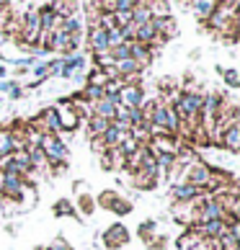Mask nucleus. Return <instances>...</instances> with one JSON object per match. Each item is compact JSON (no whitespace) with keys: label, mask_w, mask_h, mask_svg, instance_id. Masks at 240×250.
<instances>
[{"label":"nucleus","mask_w":240,"mask_h":250,"mask_svg":"<svg viewBox=\"0 0 240 250\" xmlns=\"http://www.w3.org/2000/svg\"><path fill=\"white\" fill-rule=\"evenodd\" d=\"M86 44H88L90 54L109 52V42H106V31H104V29H90V31H86Z\"/></svg>","instance_id":"10"},{"label":"nucleus","mask_w":240,"mask_h":250,"mask_svg":"<svg viewBox=\"0 0 240 250\" xmlns=\"http://www.w3.org/2000/svg\"><path fill=\"white\" fill-rule=\"evenodd\" d=\"M219 147L227 150L230 155H238L240 152V126L238 124L227 126L225 132H222V142H219Z\"/></svg>","instance_id":"11"},{"label":"nucleus","mask_w":240,"mask_h":250,"mask_svg":"<svg viewBox=\"0 0 240 250\" xmlns=\"http://www.w3.org/2000/svg\"><path fill=\"white\" fill-rule=\"evenodd\" d=\"M54 217H60V219H67V217H75L78 211H75V204H70V199H60V201H54Z\"/></svg>","instance_id":"20"},{"label":"nucleus","mask_w":240,"mask_h":250,"mask_svg":"<svg viewBox=\"0 0 240 250\" xmlns=\"http://www.w3.org/2000/svg\"><path fill=\"white\" fill-rule=\"evenodd\" d=\"M8 88H11V80H0V96L8 93Z\"/></svg>","instance_id":"29"},{"label":"nucleus","mask_w":240,"mask_h":250,"mask_svg":"<svg viewBox=\"0 0 240 250\" xmlns=\"http://www.w3.org/2000/svg\"><path fill=\"white\" fill-rule=\"evenodd\" d=\"M75 211H80L83 217H90L96 211V199L90 196V193H80L78 204H75Z\"/></svg>","instance_id":"21"},{"label":"nucleus","mask_w":240,"mask_h":250,"mask_svg":"<svg viewBox=\"0 0 240 250\" xmlns=\"http://www.w3.org/2000/svg\"><path fill=\"white\" fill-rule=\"evenodd\" d=\"M199 243H204V240H201V237L196 235V229H194V227H189L186 232H183V235L176 240L178 250H194V248H196Z\"/></svg>","instance_id":"17"},{"label":"nucleus","mask_w":240,"mask_h":250,"mask_svg":"<svg viewBox=\"0 0 240 250\" xmlns=\"http://www.w3.org/2000/svg\"><path fill=\"white\" fill-rule=\"evenodd\" d=\"M42 250H44V248H42Z\"/></svg>","instance_id":"33"},{"label":"nucleus","mask_w":240,"mask_h":250,"mask_svg":"<svg viewBox=\"0 0 240 250\" xmlns=\"http://www.w3.org/2000/svg\"><path fill=\"white\" fill-rule=\"evenodd\" d=\"M129 178H132L129 183H132L134 188H140V191H153L155 186H158V178H155V175H147L145 170H134Z\"/></svg>","instance_id":"13"},{"label":"nucleus","mask_w":240,"mask_h":250,"mask_svg":"<svg viewBox=\"0 0 240 250\" xmlns=\"http://www.w3.org/2000/svg\"><path fill=\"white\" fill-rule=\"evenodd\" d=\"M67 250H72V248H67Z\"/></svg>","instance_id":"32"},{"label":"nucleus","mask_w":240,"mask_h":250,"mask_svg":"<svg viewBox=\"0 0 240 250\" xmlns=\"http://www.w3.org/2000/svg\"><path fill=\"white\" fill-rule=\"evenodd\" d=\"M42 152H44L49 165H62V163L67 165L70 150H67V142L60 134H44L42 137Z\"/></svg>","instance_id":"1"},{"label":"nucleus","mask_w":240,"mask_h":250,"mask_svg":"<svg viewBox=\"0 0 240 250\" xmlns=\"http://www.w3.org/2000/svg\"><path fill=\"white\" fill-rule=\"evenodd\" d=\"M201 193L196 186H191V183H176V186H171V199L173 204H194L201 199Z\"/></svg>","instance_id":"4"},{"label":"nucleus","mask_w":240,"mask_h":250,"mask_svg":"<svg viewBox=\"0 0 240 250\" xmlns=\"http://www.w3.org/2000/svg\"><path fill=\"white\" fill-rule=\"evenodd\" d=\"M145 104V90L140 83H124L119 90V106L124 108H140Z\"/></svg>","instance_id":"2"},{"label":"nucleus","mask_w":240,"mask_h":250,"mask_svg":"<svg viewBox=\"0 0 240 250\" xmlns=\"http://www.w3.org/2000/svg\"><path fill=\"white\" fill-rule=\"evenodd\" d=\"M222 75V80L227 83V88H240V72L235 67H230V70H222L219 72Z\"/></svg>","instance_id":"23"},{"label":"nucleus","mask_w":240,"mask_h":250,"mask_svg":"<svg viewBox=\"0 0 240 250\" xmlns=\"http://www.w3.org/2000/svg\"><path fill=\"white\" fill-rule=\"evenodd\" d=\"M189 8L194 11V16H196L201 23H207V21H209V16L215 13L217 3H212V0H196V3H189Z\"/></svg>","instance_id":"16"},{"label":"nucleus","mask_w":240,"mask_h":250,"mask_svg":"<svg viewBox=\"0 0 240 250\" xmlns=\"http://www.w3.org/2000/svg\"><path fill=\"white\" fill-rule=\"evenodd\" d=\"M122 201H124V196L119 191H101L98 193V199H96V204L98 207H104V209H109V211H116L119 207H122Z\"/></svg>","instance_id":"12"},{"label":"nucleus","mask_w":240,"mask_h":250,"mask_svg":"<svg viewBox=\"0 0 240 250\" xmlns=\"http://www.w3.org/2000/svg\"><path fill=\"white\" fill-rule=\"evenodd\" d=\"M57 114H60V132H75V129L83 124L75 111L67 106V101H62V106L57 108Z\"/></svg>","instance_id":"6"},{"label":"nucleus","mask_w":240,"mask_h":250,"mask_svg":"<svg viewBox=\"0 0 240 250\" xmlns=\"http://www.w3.org/2000/svg\"><path fill=\"white\" fill-rule=\"evenodd\" d=\"M90 116L106 119V122L111 124V122H114V116H116V106H111L106 98H101L98 104H90Z\"/></svg>","instance_id":"14"},{"label":"nucleus","mask_w":240,"mask_h":250,"mask_svg":"<svg viewBox=\"0 0 240 250\" xmlns=\"http://www.w3.org/2000/svg\"><path fill=\"white\" fill-rule=\"evenodd\" d=\"M8 98H11V101L23 98V85H18L16 80H11V88H8Z\"/></svg>","instance_id":"27"},{"label":"nucleus","mask_w":240,"mask_h":250,"mask_svg":"<svg viewBox=\"0 0 240 250\" xmlns=\"http://www.w3.org/2000/svg\"><path fill=\"white\" fill-rule=\"evenodd\" d=\"M194 229H196V235H199L201 240H217V237H222V235H225L227 225H225L222 219H215V222H204V225H196Z\"/></svg>","instance_id":"9"},{"label":"nucleus","mask_w":240,"mask_h":250,"mask_svg":"<svg viewBox=\"0 0 240 250\" xmlns=\"http://www.w3.org/2000/svg\"><path fill=\"white\" fill-rule=\"evenodd\" d=\"M155 29H153V23H145V26H137V36H134V42L137 44H147V47H150V44L155 42Z\"/></svg>","instance_id":"22"},{"label":"nucleus","mask_w":240,"mask_h":250,"mask_svg":"<svg viewBox=\"0 0 240 250\" xmlns=\"http://www.w3.org/2000/svg\"><path fill=\"white\" fill-rule=\"evenodd\" d=\"M5 75H8V70L3 67V64H0V80H5Z\"/></svg>","instance_id":"30"},{"label":"nucleus","mask_w":240,"mask_h":250,"mask_svg":"<svg viewBox=\"0 0 240 250\" xmlns=\"http://www.w3.org/2000/svg\"><path fill=\"white\" fill-rule=\"evenodd\" d=\"M16 150H23V145H18L13 140V134H11V129H8V126L0 129V157H8Z\"/></svg>","instance_id":"15"},{"label":"nucleus","mask_w":240,"mask_h":250,"mask_svg":"<svg viewBox=\"0 0 240 250\" xmlns=\"http://www.w3.org/2000/svg\"><path fill=\"white\" fill-rule=\"evenodd\" d=\"M109 54H111V60H114V62L127 60V57H129V42L119 44V47H114V49H109Z\"/></svg>","instance_id":"24"},{"label":"nucleus","mask_w":240,"mask_h":250,"mask_svg":"<svg viewBox=\"0 0 240 250\" xmlns=\"http://www.w3.org/2000/svg\"><path fill=\"white\" fill-rule=\"evenodd\" d=\"M137 235H140L145 243L153 245V240L158 237V219H147V222H142V225L137 227Z\"/></svg>","instance_id":"19"},{"label":"nucleus","mask_w":240,"mask_h":250,"mask_svg":"<svg viewBox=\"0 0 240 250\" xmlns=\"http://www.w3.org/2000/svg\"><path fill=\"white\" fill-rule=\"evenodd\" d=\"M98 157H101V168L104 170H124L127 157H124V152L119 150V147H111V150H106L104 155H98Z\"/></svg>","instance_id":"7"},{"label":"nucleus","mask_w":240,"mask_h":250,"mask_svg":"<svg viewBox=\"0 0 240 250\" xmlns=\"http://www.w3.org/2000/svg\"><path fill=\"white\" fill-rule=\"evenodd\" d=\"M98 29H104V31H111V29H116L114 16H111V13H98Z\"/></svg>","instance_id":"26"},{"label":"nucleus","mask_w":240,"mask_h":250,"mask_svg":"<svg viewBox=\"0 0 240 250\" xmlns=\"http://www.w3.org/2000/svg\"><path fill=\"white\" fill-rule=\"evenodd\" d=\"M129 57H132L140 67L145 70L147 64L153 62V57H155V49L153 47H147V44H137V42H129Z\"/></svg>","instance_id":"8"},{"label":"nucleus","mask_w":240,"mask_h":250,"mask_svg":"<svg viewBox=\"0 0 240 250\" xmlns=\"http://www.w3.org/2000/svg\"><path fill=\"white\" fill-rule=\"evenodd\" d=\"M86 126H88V137H90V140H101L104 132L109 129V122H106V119H98V116H90L86 122Z\"/></svg>","instance_id":"18"},{"label":"nucleus","mask_w":240,"mask_h":250,"mask_svg":"<svg viewBox=\"0 0 240 250\" xmlns=\"http://www.w3.org/2000/svg\"><path fill=\"white\" fill-rule=\"evenodd\" d=\"M106 42H109V49H114V47H119V44H124L122 29H111V31H106Z\"/></svg>","instance_id":"25"},{"label":"nucleus","mask_w":240,"mask_h":250,"mask_svg":"<svg viewBox=\"0 0 240 250\" xmlns=\"http://www.w3.org/2000/svg\"><path fill=\"white\" fill-rule=\"evenodd\" d=\"M101 240H104V248L119 250V248H124L129 243V229L122 225V222H116V225H111L104 235H101Z\"/></svg>","instance_id":"3"},{"label":"nucleus","mask_w":240,"mask_h":250,"mask_svg":"<svg viewBox=\"0 0 240 250\" xmlns=\"http://www.w3.org/2000/svg\"><path fill=\"white\" fill-rule=\"evenodd\" d=\"M153 29H155V34L160 36V39H173V36L178 34V23H176V18L173 16H163V18H153Z\"/></svg>","instance_id":"5"},{"label":"nucleus","mask_w":240,"mask_h":250,"mask_svg":"<svg viewBox=\"0 0 240 250\" xmlns=\"http://www.w3.org/2000/svg\"><path fill=\"white\" fill-rule=\"evenodd\" d=\"M0 104H3V96H0Z\"/></svg>","instance_id":"31"},{"label":"nucleus","mask_w":240,"mask_h":250,"mask_svg":"<svg viewBox=\"0 0 240 250\" xmlns=\"http://www.w3.org/2000/svg\"><path fill=\"white\" fill-rule=\"evenodd\" d=\"M129 211H132V204H129V201L124 199V201H122V207H119V209L114 211V214H116V217H127Z\"/></svg>","instance_id":"28"}]
</instances>
